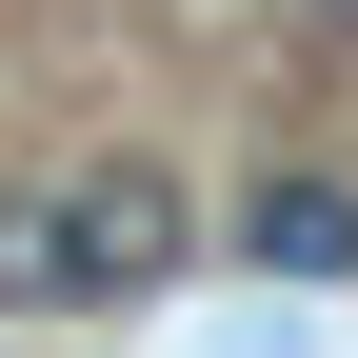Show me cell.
<instances>
[{"mask_svg": "<svg viewBox=\"0 0 358 358\" xmlns=\"http://www.w3.org/2000/svg\"><path fill=\"white\" fill-rule=\"evenodd\" d=\"M0 319H80V219L60 199H0Z\"/></svg>", "mask_w": 358, "mask_h": 358, "instance_id": "obj_3", "label": "cell"}, {"mask_svg": "<svg viewBox=\"0 0 358 358\" xmlns=\"http://www.w3.org/2000/svg\"><path fill=\"white\" fill-rule=\"evenodd\" d=\"M60 219H80V319H100V299H159L179 259H199V199H179L159 159H80Z\"/></svg>", "mask_w": 358, "mask_h": 358, "instance_id": "obj_1", "label": "cell"}, {"mask_svg": "<svg viewBox=\"0 0 358 358\" xmlns=\"http://www.w3.org/2000/svg\"><path fill=\"white\" fill-rule=\"evenodd\" d=\"M239 259H259V279H358V179L279 159V179L239 199Z\"/></svg>", "mask_w": 358, "mask_h": 358, "instance_id": "obj_2", "label": "cell"}]
</instances>
